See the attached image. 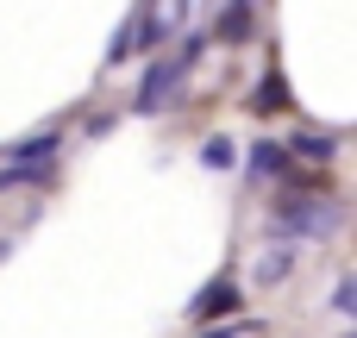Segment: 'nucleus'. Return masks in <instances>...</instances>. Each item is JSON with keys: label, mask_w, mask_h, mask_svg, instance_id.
I'll return each instance as SVG.
<instances>
[{"label": "nucleus", "mask_w": 357, "mask_h": 338, "mask_svg": "<svg viewBox=\"0 0 357 338\" xmlns=\"http://www.w3.org/2000/svg\"><path fill=\"white\" fill-rule=\"evenodd\" d=\"M276 232H282V245L289 238H333L339 232V207L333 201H314V194L307 201H282L276 207Z\"/></svg>", "instance_id": "obj_1"}, {"label": "nucleus", "mask_w": 357, "mask_h": 338, "mask_svg": "<svg viewBox=\"0 0 357 338\" xmlns=\"http://www.w3.org/2000/svg\"><path fill=\"white\" fill-rule=\"evenodd\" d=\"M182 82H188V69H182L176 56H157V63L144 69L138 100H132V107H138V113H157V107H169V100H176V88H182Z\"/></svg>", "instance_id": "obj_2"}, {"label": "nucleus", "mask_w": 357, "mask_h": 338, "mask_svg": "<svg viewBox=\"0 0 357 338\" xmlns=\"http://www.w3.org/2000/svg\"><path fill=\"white\" fill-rule=\"evenodd\" d=\"M56 132H31V138H19V144H6V163H56Z\"/></svg>", "instance_id": "obj_3"}, {"label": "nucleus", "mask_w": 357, "mask_h": 338, "mask_svg": "<svg viewBox=\"0 0 357 338\" xmlns=\"http://www.w3.org/2000/svg\"><path fill=\"white\" fill-rule=\"evenodd\" d=\"M50 176H56V163H6L0 169V194L6 188H44Z\"/></svg>", "instance_id": "obj_4"}, {"label": "nucleus", "mask_w": 357, "mask_h": 338, "mask_svg": "<svg viewBox=\"0 0 357 338\" xmlns=\"http://www.w3.org/2000/svg\"><path fill=\"white\" fill-rule=\"evenodd\" d=\"M238 307V289L232 282H207L201 295H195V320H207V314H232Z\"/></svg>", "instance_id": "obj_5"}, {"label": "nucleus", "mask_w": 357, "mask_h": 338, "mask_svg": "<svg viewBox=\"0 0 357 338\" xmlns=\"http://www.w3.org/2000/svg\"><path fill=\"white\" fill-rule=\"evenodd\" d=\"M282 163H289V151H282L276 138H257V151H251V176H282Z\"/></svg>", "instance_id": "obj_6"}, {"label": "nucleus", "mask_w": 357, "mask_h": 338, "mask_svg": "<svg viewBox=\"0 0 357 338\" xmlns=\"http://www.w3.org/2000/svg\"><path fill=\"white\" fill-rule=\"evenodd\" d=\"M289 151H295V157H314V163H326V157L339 151V138H333V132H301Z\"/></svg>", "instance_id": "obj_7"}, {"label": "nucleus", "mask_w": 357, "mask_h": 338, "mask_svg": "<svg viewBox=\"0 0 357 338\" xmlns=\"http://www.w3.org/2000/svg\"><path fill=\"white\" fill-rule=\"evenodd\" d=\"M245 31H251V6H238V0H232V6H226V19H220V38H226V44H238Z\"/></svg>", "instance_id": "obj_8"}, {"label": "nucleus", "mask_w": 357, "mask_h": 338, "mask_svg": "<svg viewBox=\"0 0 357 338\" xmlns=\"http://www.w3.org/2000/svg\"><path fill=\"white\" fill-rule=\"evenodd\" d=\"M282 100H289V94H282V75H264V88L251 94V113H276Z\"/></svg>", "instance_id": "obj_9"}, {"label": "nucleus", "mask_w": 357, "mask_h": 338, "mask_svg": "<svg viewBox=\"0 0 357 338\" xmlns=\"http://www.w3.org/2000/svg\"><path fill=\"white\" fill-rule=\"evenodd\" d=\"M201 163H207V169H232V163H238L232 138H207V144H201Z\"/></svg>", "instance_id": "obj_10"}, {"label": "nucleus", "mask_w": 357, "mask_h": 338, "mask_svg": "<svg viewBox=\"0 0 357 338\" xmlns=\"http://www.w3.org/2000/svg\"><path fill=\"white\" fill-rule=\"evenodd\" d=\"M163 38H169V25H163V19H144V25H132V50H157Z\"/></svg>", "instance_id": "obj_11"}, {"label": "nucleus", "mask_w": 357, "mask_h": 338, "mask_svg": "<svg viewBox=\"0 0 357 338\" xmlns=\"http://www.w3.org/2000/svg\"><path fill=\"white\" fill-rule=\"evenodd\" d=\"M289 263H295V245H276V251H270V257L257 263V282H276V276H282Z\"/></svg>", "instance_id": "obj_12"}, {"label": "nucleus", "mask_w": 357, "mask_h": 338, "mask_svg": "<svg viewBox=\"0 0 357 338\" xmlns=\"http://www.w3.org/2000/svg\"><path fill=\"white\" fill-rule=\"evenodd\" d=\"M333 307H339V314H357V282H351V276L333 289Z\"/></svg>", "instance_id": "obj_13"}, {"label": "nucleus", "mask_w": 357, "mask_h": 338, "mask_svg": "<svg viewBox=\"0 0 357 338\" xmlns=\"http://www.w3.org/2000/svg\"><path fill=\"white\" fill-rule=\"evenodd\" d=\"M238 332H251V320H238V326H207L201 338H238Z\"/></svg>", "instance_id": "obj_14"}]
</instances>
